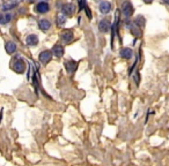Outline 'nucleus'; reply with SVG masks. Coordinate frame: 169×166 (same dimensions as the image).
Wrapping results in <instances>:
<instances>
[{
	"label": "nucleus",
	"instance_id": "10",
	"mask_svg": "<svg viewBox=\"0 0 169 166\" xmlns=\"http://www.w3.org/2000/svg\"><path fill=\"white\" fill-rule=\"evenodd\" d=\"M26 44L28 46H36L38 44V37L36 35H29V36H27Z\"/></svg>",
	"mask_w": 169,
	"mask_h": 166
},
{
	"label": "nucleus",
	"instance_id": "15",
	"mask_svg": "<svg viewBox=\"0 0 169 166\" xmlns=\"http://www.w3.org/2000/svg\"><path fill=\"white\" fill-rule=\"evenodd\" d=\"M121 55H122L123 58H125V59H131L132 55H133V52H132L131 49L124 47V49L121 50Z\"/></svg>",
	"mask_w": 169,
	"mask_h": 166
},
{
	"label": "nucleus",
	"instance_id": "19",
	"mask_svg": "<svg viewBox=\"0 0 169 166\" xmlns=\"http://www.w3.org/2000/svg\"><path fill=\"white\" fill-rule=\"evenodd\" d=\"M11 20H12V15H11V14H6V15L2 16V18L0 16V23H1V24H5V23H8Z\"/></svg>",
	"mask_w": 169,
	"mask_h": 166
},
{
	"label": "nucleus",
	"instance_id": "3",
	"mask_svg": "<svg viewBox=\"0 0 169 166\" xmlns=\"http://www.w3.org/2000/svg\"><path fill=\"white\" fill-rule=\"evenodd\" d=\"M60 39H61L65 44L71 43V42L73 40V32H72L71 30H64V31H61V32H60Z\"/></svg>",
	"mask_w": 169,
	"mask_h": 166
},
{
	"label": "nucleus",
	"instance_id": "24",
	"mask_svg": "<svg viewBox=\"0 0 169 166\" xmlns=\"http://www.w3.org/2000/svg\"><path fill=\"white\" fill-rule=\"evenodd\" d=\"M144 1H145V2H146V4H150V2H152V1H153V0H144Z\"/></svg>",
	"mask_w": 169,
	"mask_h": 166
},
{
	"label": "nucleus",
	"instance_id": "23",
	"mask_svg": "<svg viewBox=\"0 0 169 166\" xmlns=\"http://www.w3.org/2000/svg\"><path fill=\"white\" fill-rule=\"evenodd\" d=\"M162 2L166 4V5H169V0H162Z\"/></svg>",
	"mask_w": 169,
	"mask_h": 166
},
{
	"label": "nucleus",
	"instance_id": "20",
	"mask_svg": "<svg viewBox=\"0 0 169 166\" xmlns=\"http://www.w3.org/2000/svg\"><path fill=\"white\" fill-rule=\"evenodd\" d=\"M79 5H80V9H85L87 6H86V2H85V0H79Z\"/></svg>",
	"mask_w": 169,
	"mask_h": 166
},
{
	"label": "nucleus",
	"instance_id": "6",
	"mask_svg": "<svg viewBox=\"0 0 169 166\" xmlns=\"http://www.w3.org/2000/svg\"><path fill=\"white\" fill-rule=\"evenodd\" d=\"M111 25H110V22L107 20V18H103L100 23H98V30L101 32H108L110 30Z\"/></svg>",
	"mask_w": 169,
	"mask_h": 166
},
{
	"label": "nucleus",
	"instance_id": "16",
	"mask_svg": "<svg viewBox=\"0 0 169 166\" xmlns=\"http://www.w3.org/2000/svg\"><path fill=\"white\" fill-rule=\"evenodd\" d=\"M130 28V30H131V32L134 35L135 37H140L141 36V32H140V30L137 28V25H130L129 27Z\"/></svg>",
	"mask_w": 169,
	"mask_h": 166
},
{
	"label": "nucleus",
	"instance_id": "18",
	"mask_svg": "<svg viewBox=\"0 0 169 166\" xmlns=\"http://www.w3.org/2000/svg\"><path fill=\"white\" fill-rule=\"evenodd\" d=\"M135 24L139 27V28H143L144 25H145V18H143V16H138V18H135Z\"/></svg>",
	"mask_w": 169,
	"mask_h": 166
},
{
	"label": "nucleus",
	"instance_id": "7",
	"mask_svg": "<svg viewBox=\"0 0 169 166\" xmlns=\"http://www.w3.org/2000/svg\"><path fill=\"white\" fill-rule=\"evenodd\" d=\"M122 11H123V14L126 16V18H129V16H131L132 14H133V7H132V5L130 2H124L123 4V7H122Z\"/></svg>",
	"mask_w": 169,
	"mask_h": 166
},
{
	"label": "nucleus",
	"instance_id": "4",
	"mask_svg": "<svg viewBox=\"0 0 169 166\" xmlns=\"http://www.w3.org/2000/svg\"><path fill=\"white\" fill-rule=\"evenodd\" d=\"M65 68L68 74H73L78 68V62L74 60H68L65 62Z\"/></svg>",
	"mask_w": 169,
	"mask_h": 166
},
{
	"label": "nucleus",
	"instance_id": "5",
	"mask_svg": "<svg viewBox=\"0 0 169 166\" xmlns=\"http://www.w3.org/2000/svg\"><path fill=\"white\" fill-rule=\"evenodd\" d=\"M74 11H75V7L73 4H65V5L63 6V8H61L63 14L68 15V16L73 15V14H74Z\"/></svg>",
	"mask_w": 169,
	"mask_h": 166
},
{
	"label": "nucleus",
	"instance_id": "21",
	"mask_svg": "<svg viewBox=\"0 0 169 166\" xmlns=\"http://www.w3.org/2000/svg\"><path fill=\"white\" fill-rule=\"evenodd\" d=\"M85 11H86V13H87V15H88V18H92V13L89 12V9H88V7H86V8H85Z\"/></svg>",
	"mask_w": 169,
	"mask_h": 166
},
{
	"label": "nucleus",
	"instance_id": "9",
	"mask_svg": "<svg viewBox=\"0 0 169 166\" xmlns=\"http://www.w3.org/2000/svg\"><path fill=\"white\" fill-rule=\"evenodd\" d=\"M49 9H50V6H49V4L44 2V1H42V2L37 4V6H36V11H37L38 13H41V14L49 12Z\"/></svg>",
	"mask_w": 169,
	"mask_h": 166
},
{
	"label": "nucleus",
	"instance_id": "13",
	"mask_svg": "<svg viewBox=\"0 0 169 166\" xmlns=\"http://www.w3.org/2000/svg\"><path fill=\"white\" fill-rule=\"evenodd\" d=\"M5 49H6V52H7L8 54H13V53L16 51V44H15L14 42H7Z\"/></svg>",
	"mask_w": 169,
	"mask_h": 166
},
{
	"label": "nucleus",
	"instance_id": "8",
	"mask_svg": "<svg viewBox=\"0 0 169 166\" xmlns=\"http://www.w3.org/2000/svg\"><path fill=\"white\" fill-rule=\"evenodd\" d=\"M100 12L102 13V14H108L109 12H110V9H111V4L110 2H108V1H103V2H101L100 4Z\"/></svg>",
	"mask_w": 169,
	"mask_h": 166
},
{
	"label": "nucleus",
	"instance_id": "22",
	"mask_svg": "<svg viewBox=\"0 0 169 166\" xmlns=\"http://www.w3.org/2000/svg\"><path fill=\"white\" fill-rule=\"evenodd\" d=\"M137 75H135V82H137V84L139 83V73H135Z\"/></svg>",
	"mask_w": 169,
	"mask_h": 166
},
{
	"label": "nucleus",
	"instance_id": "14",
	"mask_svg": "<svg viewBox=\"0 0 169 166\" xmlns=\"http://www.w3.org/2000/svg\"><path fill=\"white\" fill-rule=\"evenodd\" d=\"M38 27L41 28V30L46 31V30H49V29L51 28V23H50L49 20H45V18H44V20H41V21H39Z\"/></svg>",
	"mask_w": 169,
	"mask_h": 166
},
{
	"label": "nucleus",
	"instance_id": "11",
	"mask_svg": "<svg viewBox=\"0 0 169 166\" xmlns=\"http://www.w3.org/2000/svg\"><path fill=\"white\" fill-rule=\"evenodd\" d=\"M19 1L20 0H8L7 2L2 4V9H4V11H9V9L14 8L15 6H18Z\"/></svg>",
	"mask_w": 169,
	"mask_h": 166
},
{
	"label": "nucleus",
	"instance_id": "2",
	"mask_svg": "<svg viewBox=\"0 0 169 166\" xmlns=\"http://www.w3.org/2000/svg\"><path fill=\"white\" fill-rule=\"evenodd\" d=\"M38 59H39V61H41L42 64L46 65V64H49V62L51 61L52 53H51L50 51H42V52L39 53V55H38Z\"/></svg>",
	"mask_w": 169,
	"mask_h": 166
},
{
	"label": "nucleus",
	"instance_id": "1",
	"mask_svg": "<svg viewBox=\"0 0 169 166\" xmlns=\"http://www.w3.org/2000/svg\"><path fill=\"white\" fill-rule=\"evenodd\" d=\"M12 69L18 74H22L26 71V64L21 57H15L12 60Z\"/></svg>",
	"mask_w": 169,
	"mask_h": 166
},
{
	"label": "nucleus",
	"instance_id": "17",
	"mask_svg": "<svg viewBox=\"0 0 169 166\" xmlns=\"http://www.w3.org/2000/svg\"><path fill=\"white\" fill-rule=\"evenodd\" d=\"M57 22H58V25H60V27H63V25H64V24L66 23V18H65V15H64L63 13L58 15Z\"/></svg>",
	"mask_w": 169,
	"mask_h": 166
},
{
	"label": "nucleus",
	"instance_id": "12",
	"mask_svg": "<svg viewBox=\"0 0 169 166\" xmlns=\"http://www.w3.org/2000/svg\"><path fill=\"white\" fill-rule=\"evenodd\" d=\"M52 54L58 57V58L63 57V55H64V47H63L61 45H59V44L55 45V46L52 47Z\"/></svg>",
	"mask_w": 169,
	"mask_h": 166
}]
</instances>
